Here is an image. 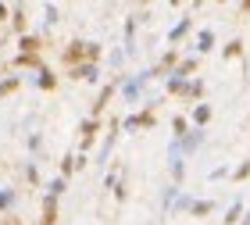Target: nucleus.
Segmentation results:
<instances>
[{"mask_svg":"<svg viewBox=\"0 0 250 225\" xmlns=\"http://www.w3.org/2000/svg\"><path fill=\"white\" fill-rule=\"evenodd\" d=\"M157 104H165V100H161V97H157V100H146L143 111H132V115H125V118H122V129H125V132L154 129V125H157Z\"/></svg>","mask_w":250,"mask_h":225,"instance_id":"nucleus-1","label":"nucleus"},{"mask_svg":"<svg viewBox=\"0 0 250 225\" xmlns=\"http://www.w3.org/2000/svg\"><path fill=\"white\" fill-rule=\"evenodd\" d=\"M125 75L129 72H118V75H111L104 86H100V93H97V100H93V107H89V118H104V111H107V104H111V97L122 89V82H125Z\"/></svg>","mask_w":250,"mask_h":225,"instance_id":"nucleus-2","label":"nucleus"},{"mask_svg":"<svg viewBox=\"0 0 250 225\" xmlns=\"http://www.w3.org/2000/svg\"><path fill=\"white\" fill-rule=\"evenodd\" d=\"M150 79H154L150 68H146V72H136V75L129 72V75H125V82H122V97L129 100V104H136V100L143 97V89H146V82H150Z\"/></svg>","mask_w":250,"mask_h":225,"instance_id":"nucleus-3","label":"nucleus"},{"mask_svg":"<svg viewBox=\"0 0 250 225\" xmlns=\"http://www.w3.org/2000/svg\"><path fill=\"white\" fill-rule=\"evenodd\" d=\"M118 132H122V118H111V122H107V136L100 140V150H97V164L107 168L111 154H115V143H118Z\"/></svg>","mask_w":250,"mask_h":225,"instance_id":"nucleus-4","label":"nucleus"},{"mask_svg":"<svg viewBox=\"0 0 250 225\" xmlns=\"http://www.w3.org/2000/svg\"><path fill=\"white\" fill-rule=\"evenodd\" d=\"M204 140H208V132H204V129H193L189 136H183V140H172L168 147H175L183 157H193V154H197V150L204 147Z\"/></svg>","mask_w":250,"mask_h":225,"instance_id":"nucleus-5","label":"nucleus"},{"mask_svg":"<svg viewBox=\"0 0 250 225\" xmlns=\"http://www.w3.org/2000/svg\"><path fill=\"white\" fill-rule=\"evenodd\" d=\"M61 64H64V72H72V68H79V64H86V43H83V40H72V43L61 50Z\"/></svg>","mask_w":250,"mask_h":225,"instance_id":"nucleus-6","label":"nucleus"},{"mask_svg":"<svg viewBox=\"0 0 250 225\" xmlns=\"http://www.w3.org/2000/svg\"><path fill=\"white\" fill-rule=\"evenodd\" d=\"M168 175H172V186L186 183V157L179 154L175 147H168Z\"/></svg>","mask_w":250,"mask_h":225,"instance_id":"nucleus-7","label":"nucleus"},{"mask_svg":"<svg viewBox=\"0 0 250 225\" xmlns=\"http://www.w3.org/2000/svg\"><path fill=\"white\" fill-rule=\"evenodd\" d=\"M189 32H193V18H189V15H183L172 29L165 32V43H168V47H179V43H183V40L189 36Z\"/></svg>","mask_w":250,"mask_h":225,"instance_id":"nucleus-8","label":"nucleus"},{"mask_svg":"<svg viewBox=\"0 0 250 225\" xmlns=\"http://www.w3.org/2000/svg\"><path fill=\"white\" fill-rule=\"evenodd\" d=\"M86 161H89L86 154H72V150H68V154L61 157V164H58V168H61L58 175H64V179H72V175H75V168H86Z\"/></svg>","mask_w":250,"mask_h":225,"instance_id":"nucleus-9","label":"nucleus"},{"mask_svg":"<svg viewBox=\"0 0 250 225\" xmlns=\"http://www.w3.org/2000/svg\"><path fill=\"white\" fill-rule=\"evenodd\" d=\"M15 68H21V72H43L47 64H43V58L40 54H15Z\"/></svg>","mask_w":250,"mask_h":225,"instance_id":"nucleus-10","label":"nucleus"},{"mask_svg":"<svg viewBox=\"0 0 250 225\" xmlns=\"http://www.w3.org/2000/svg\"><path fill=\"white\" fill-rule=\"evenodd\" d=\"M61 218V207H58V197H43V215H40V225H58Z\"/></svg>","mask_w":250,"mask_h":225,"instance_id":"nucleus-11","label":"nucleus"},{"mask_svg":"<svg viewBox=\"0 0 250 225\" xmlns=\"http://www.w3.org/2000/svg\"><path fill=\"white\" fill-rule=\"evenodd\" d=\"M211 50H214V29H200L197 40H193V54L204 58V54H211Z\"/></svg>","mask_w":250,"mask_h":225,"instance_id":"nucleus-12","label":"nucleus"},{"mask_svg":"<svg viewBox=\"0 0 250 225\" xmlns=\"http://www.w3.org/2000/svg\"><path fill=\"white\" fill-rule=\"evenodd\" d=\"M136 25H140V21H136V15H129V18H125V25H122V40H125V54H129V58H132V54H136Z\"/></svg>","mask_w":250,"mask_h":225,"instance_id":"nucleus-13","label":"nucleus"},{"mask_svg":"<svg viewBox=\"0 0 250 225\" xmlns=\"http://www.w3.org/2000/svg\"><path fill=\"white\" fill-rule=\"evenodd\" d=\"M68 79H75V82H97L100 79V64H79V68L68 72Z\"/></svg>","mask_w":250,"mask_h":225,"instance_id":"nucleus-14","label":"nucleus"},{"mask_svg":"<svg viewBox=\"0 0 250 225\" xmlns=\"http://www.w3.org/2000/svg\"><path fill=\"white\" fill-rule=\"evenodd\" d=\"M204 89H208V86H204V79H189V82H186V93H183V100H186V104H193V107H197V104H204Z\"/></svg>","mask_w":250,"mask_h":225,"instance_id":"nucleus-15","label":"nucleus"},{"mask_svg":"<svg viewBox=\"0 0 250 225\" xmlns=\"http://www.w3.org/2000/svg\"><path fill=\"white\" fill-rule=\"evenodd\" d=\"M47 43H43V36H36V32H29V36H18V54H40Z\"/></svg>","mask_w":250,"mask_h":225,"instance_id":"nucleus-16","label":"nucleus"},{"mask_svg":"<svg viewBox=\"0 0 250 225\" xmlns=\"http://www.w3.org/2000/svg\"><path fill=\"white\" fill-rule=\"evenodd\" d=\"M11 29H15V36H29V15H25V4L11 11Z\"/></svg>","mask_w":250,"mask_h":225,"instance_id":"nucleus-17","label":"nucleus"},{"mask_svg":"<svg viewBox=\"0 0 250 225\" xmlns=\"http://www.w3.org/2000/svg\"><path fill=\"white\" fill-rule=\"evenodd\" d=\"M197 72H200V58H197V54L183 58V64L175 68V75H179V79H186V82H189V79H197Z\"/></svg>","mask_w":250,"mask_h":225,"instance_id":"nucleus-18","label":"nucleus"},{"mask_svg":"<svg viewBox=\"0 0 250 225\" xmlns=\"http://www.w3.org/2000/svg\"><path fill=\"white\" fill-rule=\"evenodd\" d=\"M100 129H104V122H100V118H89V115H86L83 122H79V132H83V140H86V143H93Z\"/></svg>","mask_w":250,"mask_h":225,"instance_id":"nucleus-19","label":"nucleus"},{"mask_svg":"<svg viewBox=\"0 0 250 225\" xmlns=\"http://www.w3.org/2000/svg\"><path fill=\"white\" fill-rule=\"evenodd\" d=\"M247 218V207H243V200H232L229 207H225V218H222V225H240Z\"/></svg>","mask_w":250,"mask_h":225,"instance_id":"nucleus-20","label":"nucleus"},{"mask_svg":"<svg viewBox=\"0 0 250 225\" xmlns=\"http://www.w3.org/2000/svg\"><path fill=\"white\" fill-rule=\"evenodd\" d=\"M179 193H183V186H165V193H161V215H172V211H175Z\"/></svg>","mask_w":250,"mask_h":225,"instance_id":"nucleus-21","label":"nucleus"},{"mask_svg":"<svg viewBox=\"0 0 250 225\" xmlns=\"http://www.w3.org/2000/svg\"><path fill=\"white\" fill-rule=\"evenodd\" d=\"M32 82H36V89H43V93H54V89H58V75H54L50 68H43Z\"/></svg>","mask_w":250,"mask_h":225,"instance_id":"nucleus-22","label":"nucleus"},{"mask_svg":"<svg viewBox=\"0 0 250 225\" xmlns=\"http://www.w3.org/2000/svg\"><path fill=\"white\" fill-rule=\"evenodd\" d=\"M211 104H197L193 107V129H208V122H211Z\"/></svg>","mask_w":250,"mask_h":225,"instance_id":"nucleus-23","label":"nucleus"},{"mask_svg":"<svg viewBox=\"0 0 250 225\" xmlns=\"http://www.w3.org/2000/svg\"><path fill=\"white\" fill-rule=\"evenodd\" d=\"M21 89V75H4L0 79V100H7L11 93H18Z\"/></svg>","mask_w":250,"mask_h":225,"instance_id":"nucleus-24","label":"nucleus"},{"mask_svg":"<svg viewBox=\"0 0 250 225\" xmlns=\"http://www.w3.org/2000/svg\"><path fill=\"white\" fill-rule=\"evenodd\" d=\"M189 132H193L189 118H186V115H175V118H172V140H183V136H189Z\"/></svg>","mask_w":250,"mask_h":225,"instance_id":"nucleus-25","label":"nucleus"},{"mask_svg":"<svg viewBox=\"0 0 250 225\" xmlns=\"http://www.w3.org/2000/svg\"><path fill=\"white\" fill-rule=\"evenodd\" d=\"M183 93H186V79L168 75V79H165V97H183Z\"/></svg>","mask_w":250,"mask_h":225,"instance_id":"nucleus-26","label":"nucleus"},{"mask_svg":"<svg viewBox=\"0 0 250 225\" xmlns=\"http://www.w3.org/2000/svg\"><path fill=\"white\" fill-rule=\"evenodd\" d=\"M236 58H243V40L240 36L229 40V43H225V50H222V61H236Z\"/></svg>","mask_w":250,"mask_h":225,"instance_id":"nucleus-27","label":"nucleus"},{"mask_svg":"<svg viewBox=\"0 0 250 225\" xmlns=\"http://www.w3.org/2000/svg\"><path fill=\"white\" fill-rule=\"evenodd\" d=\"M100 61H104V43L89 40L86 43V64H100Z\"/></svg>","mask_w":250,"mask_h":225,"instance_id":"nucleus-28","label":"nucleus"},{"mask_svg":"<svg viewBox=\"0 0 250 225\" xmlns=\"http://www.w3.org/2000/svg\"><path fill=\"white\" fill-rule=\"evenodd\" d=\"M214 200H197V204L189 207V218H208V215H214Z\"/></svg>","mask_w":250,"mask_h":225,"instance_id":"nucleus-29","label":"nucleus"},{"mask_svg":"<svg viewBox=\"0 0 250 225\" xmlns=\"http://www.w3.org/2000/svg\"><path fill=\"white\" fill-rule=\"evenodd\" d=\"M15 204H18V189H0V215H11Z\"/></svg>","mask_w":250,"mask_h":225,"instance_id":"nucleus-30","label":"nucleus"},{"mask_svg":"<svg viewBox=\"0 0 250 225\" xmlns=\"http://www.w3.org/2000/svg\"><path fill=\"white\" fill-rule=\"evenodd\" d=\"M58 21H61V7H58V4H47V7H43V25L54 29Z\"/></svg>","mask_w":250,"mask_h":225,"instance_id":"nucleus-31","label":"nucleus"},{"mask_svg":"<svg viewBox=\"0 0 250 225\" xmlns=\"http://www.w3.org/2000/svg\"><path fill=\"white\" fill-rule=\"evenodd\" d=\"M193 204H197V197H193V193H179L172 215H189V207H193Z\"/></svg>","mask_w":250,"mask_h":225,"instance_id":"nucleus-32","label":"nucleus"},{"mask_svg":"<svg viewBox=\"0 0 250 225\" xmlns=\"http://www.w3.org/2000/svg\"><path fill=\"white\" fill-rule=\"evenodd\" d=\"M21 172H25V183L29 186H40V168H36V161H21Z\"/></svg>","mask_w":250,"mask_h":225,"instance_id":"nucleus-33","label":"nucleus"},{"mask_svg":"<svg viewBox=\"0 0 250 225\" xmlns=\"http://www.w3.org/2000/svg\"><path fill=\"white\" fill-rule=\"evenodd\" d=\"M64 189H68V179H64V175H54L50 183H47V193H50V197H61Z\"/></svg>","mask_w":250,"mask_h":225,"instance_id":"nucleus-34","label":"nucleus"},{"mask_svg":"<svg viewBox=\"0 0 250 225\" xmlns=\"http://www.w3.org/2000/svg\"><path fill=\"white\" fill-rule=\"evenodd\" d=\"M208 179H211V183H222V179H232V168H229V164H218V168H211V172H208Z\"/></svg>","mask_w":250,"mask_h":225,"instance_id":"nucleus-35","label":"nucleus"},{"mask_svg":"<svg viewBox=\"0 0 250 225\" xmlns=\"http://www.w3.org/2000/svg\"><path fill=\"white\" fill-rule=\"evenodd\" d=\"M247 179H250V161H240L232 168V183H247Z\"/></svg>","mask_w":250,"mask_h":225,"instance_id":"nucleus-36","label":"nucleus"},{"mask_svg":"<svg viewBox=\"0 0 250 225\" xmlns=\"http://www.w3.org/2000/svg\"><path fill=\"white\" fill-rule=\"evenodd\" d=\"M125 58H129L125 50H107V68H122Z\"/></svg>","mask_w":250,"mask_h":225,"instance_id":"nucleus-37","label":"nucleus"},{"mask_svg":"<svg viewBox=\"0 0 250 225\" xmlns=\"http://www.w3.org/2000/svg\"><path fill=\"white\" fill-rule=\"evenodd\" d=\"M111 197H115L118 204H125V200H129V183H125V179H122V183H118V189H115V193H111Z\"/></svg>","mask_w":250,"mask_h":225,"instance_id":"nucleus-38","label":"nucleus"},{"mask_svg":"<svg viewBox=\"0 0 250 225\" xmlns=\"http://www.w3.org/2000/svg\"><path fill=\"white\" fill-rule=\"evenodd\" d=\"M43 147V136H40V132H32V136H29V150H40Z\"/></svg>","mask_w":250,"mask_h":225,"instance_id":"nucleus-39","label":"nucleus"},{"mask_svg":"<svg viewBox=\"0 0 250 225\" xmlns=\"http://www.w3.org/2000/svg\"><path fill=\"white\" fill-rule=\"evenodd\" d=\"M0 225H21V218L15 215V211H11V215H4V218H0Z\"/></svg>","mask_w":250,"mask_h":225,"instance_id":"nucleus-40","label":"nucleus"},{"mask_svg":"<svg viewBox=\"0 0 250 225\" xmlns=\"http://www.w3.org/2000/svg\"><path fill=\"white\" fill-rule=\"evenodd\" d=\"M11 11H15V7H7L4 0H0V21H7V18H11Z\"/></svg>","mask_w":250,"mask_h":225,"instance_id":"nucleus-41","label":"nucleus"},{"mask_svg":"<svg viewBox=\"0 0 250 225\" xmlns=\"http://www.w3.org/2000/svg\"><path fill=\"white\" fill-rule=\"evenodd\" d=\"M240 15H250V0H243V4H240Z\"/></svg>","mask_w":250,"mask_h":225,"instance_id":"nucleus-42","label":"nucleus"},{"mask_svg":"<svg viewBox=\"0 0 250 225\" xmlns=\"http://www.w3.org/2000/svg\"><path fill=\"white\" fill-rule=\"evenodd\" d=\"M240 225H250V211H247V218H243V222H240Z\"/></svg>","mask_w":250,"mask_h":225,"instance_id":"nucleus-43","label":"nucleus"},{"mask_svg":"<svg viewBox=\"0 0 250 225\" xmlns=\"http://www.w3.org/2000/svg\"><path fill=\"white\" fill-rule=\"evenodd\" d=\"M247 125H250V118H247Z\"/></svg>","mask_w":250,"mask_h":225,"instance_id":"nucleus-44","label":"nucleus"}]
</instances>
